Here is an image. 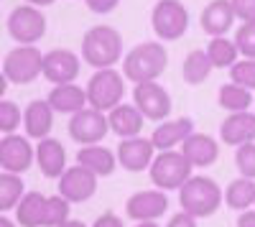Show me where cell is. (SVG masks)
I'll list each match as a JSON object with an SVG mask.
<instances>
[{"mask_svg":"<svg viewBox=\"0 0 255 227\" xmlns=\"http://www.w3.org/2000/svg\"><path fill=\"white\" fill-rule=\"evenodd\" d=\"M166 67H168V51L163 49L161 41H143V44L133 46L123 59V74L133 85L158 82Z\"/></svg>","mask_w":255,"mask_h":227,"instance_id":"cell-1","label":"cell"},{"mask_svg":"<svg viewBox=\"0 0 255 227\" xmlns=\"http://www.w3.org/2000/svg\"><path fill=\"white\" fill-rule=\"evenodd\" d=\"M82 59L95 69H113L123 59V36L113 26H92L82 36Z\"/></svg>","mask_w":255,"mask_h":227,"instance_id":"cell-2","label":"cell"},{"mask_svg":"<svg viewBox=\"0 0 255 227\" xmlns=\"http://www.w3.org/2000/svg\"><path fill=\"white\" fill-rule=\"evenodd\" d=\"M225 202V194L220 184L209 176H191L179 189V204L181 210L194 217H212Z\"/></svg>","mask_w":255,"mask_h":227,"instance_id":"cell-3","label":"cell"},{"mask_svg":"<svg viewBox=\"0 0 255 227\" xmlns=\"http://www.w3.org/2000/svg\"><path fill=\"white\" fill-rule=\"evenodd\" d=\"M148 171H151V181H153L156 189L179 192L184 184L191 179L194 166H191L189 158L181 151H161Z\"/></svg>","mask_w":255,"mask_h":227,"instance_id":"cell-4","label":"cell"},{"mask_svg":"<svg viewBox=\"0 0 255 227\" xmlns=\"http://www.w3.org/2000/svg\"><path fill=\"white\" fill-rule=\"evenodd\" d=\"M123 95H125V74L118 72L115 67L97 69L87 82V100H90V108L95 110L110 113L123 102Z\"/></svg>","mask_w":255,"mask_h":227,"instance_id":"cell-5","label":"cell"},{"mask_svg":"<svg viewBox=\"0 0 255 227\" xmlns=\"http://www.w3.org/2000/svg\"><path fill=\"white\" fill-rule=\"evenodd\" d=\"M44 74V54L36 46H15L3 59V79L8 85H31Z\"/></svg>","mask_w":255,"mask_h":227,"instance_id":"cell-6","label":"cell"},{"mask_svg":"<svg viewBox=\"0 0 255 227\" xmlns=\"http://www.w3.org/2000/svg\"><path fill=\"white\" fill-rule=\"evenodd\" d=\"M5 26L18 46H36L46 33V15L33 5H15Z\"/></svg>","mask_w":255,"mask_h":227,"instance_id":"cell-7","label":"cell"},{"mask_svg":"<svg viewBox=\"0 0 255 227\" xmlns=\"http://www.w3.org/2000/svg\"><path fill=\"white\" fill-rule=\"evenodd\" d=\"M151 28L161 41H176L189 28V10L181 0H158L151 13Z\"/></svg>","mask_w":255,"mask_h":227,"instance_id":"cell-8","label":"cell"},{"mask_svg":"<svg viewBox=\"0 0 255 227\" xmlns=\"http://www.w3.org/2000/svg\"><path fill=\"white\" fill-rule=\"evenodd\" d=\"M108 133H110V120H108V113L102 110L84 108L69 117V135L79 146H97Z\"/></svg>","mask_w":255,"mask_h":227,"instance_id":"cell-9","label":"cell"},{"mask_svg":"<svg viewBox=\"0 0 255 227\" xmlns=\"http://www.w3.org/2000/svg\"><path fill=\"white\" fill-rule=\"evenodd\" d=\"M133 105L145 115V120L163 122L171 115V95L158 82H140L133 87Z\"/></svg>","mask_w":255,"mask_h":227,"instance_id":"cell-10","label":"cell"},{"mask_svg":"<svg viewBox=\"0 0 255 227\" xmlns=\"http://www.w3.org/2000/svg\"><path fill=\"white\" fill-rule=\"evenodd\" d=\"M36 161V148L28 135H3L0 140V169L5 174H23Z\"/></svg>","mask_w":255,"mask_h":227,"instance_id":"cell-11","label":"cell"},{"mask_svg":"<svg viewBox=\"0 0 255 227\" xmlns=\"http://www.w3.org/2000/svg\"><path fill=\"white\" fill-rule=\"evenodd\" d=\"M97 174H92L90 169H84L82 163H77V166H69L67 171L61 174L59 179V194L72 202V204H82L95 197L97 192Z\"/></svg>","mask_w":255,"mask_h":227,"instance_id":"cell-12","label":"cell"},{"mask_svg":"<svg viewBox=\"0 0 255 227\" xmlns=\"http://www.w3.org/2000/svg\"><path fill=\"white\" fill-rule=\"evenodd\" d=\"M156 146H153V140L151 138H123L120 140V146H118V163L125 169V171H145V169H151V163L156 161Z\"/></svg>","mask_w":255,"mask_h":227,"instance_id":"cell-13","label":"cell"},{"mask_svg":"<svg viewBox=\"0 0 255 227\" xmlns=\"http://www.w3.org/2000/svg\"><path fill=\"white\" fill-rule=\"evenodd\" d=\"M82 61L69 49H51L44 54V77L51 85H72L79 77Z\"/></svg>","mask_w":255,"mask_h":227,"instance_id":"cell-14","label":"cell"},{"mask_svg":"<svg viewBox=\"0 0 255 227\" xmlns=\"http://www.w3.org/2000/svg\"><path fill=\"white\" fill-rule=\"evenodd\" d=\"M168 210V197L163 189H143L135 192L125 204V212L135 222H148V220H158Z\"/></svg>","mask_w":255,"mask_h":227,"instance_id":"cell-15","label":"cell"},{"mask_svg":"<svg viewBox=\"0 0 255 227\" xmlns=\"http://www.w3.org/2000/svg\"><path fill=\"white\" fill-rule=\"evenodd\" d=\"M194 133V120L191 117H174V120H163L156 125L151 140L156 151H176L179 146H184V140Z\"/></svg>","mask_w":255,"mask_h":227,"instance_id":"cell-16","label":"cell"},{"mask_svg":"<svg viewBox=\"0 0 255 227\" xmlns=\"http://www.w3.org/2000/svg\"><path fill=\"white\" fill-rule=\"evenodd\" d=\"M235 18L238 15H235V8H232V0H209L202 10L199 23L209 38H215V36H225L235 23Z\"/></svg>","mask_w":255,"mask_h":227,"instance_id":"cell-17","label":"cell"},{"mask_svg":"<svg viewBox=\"0 0 255 227\" xmlns=\"http://www.w3.org/2000/svg\"><path fill=\"white\" fill-rule=\"evenodd\" d=\"M220 135L227 146H245V143H255V115L250 110L245 113H230L222 125H220Z\"/></svg>","mask_w":255,"mask_h":227,"instance_id":"cell-18","label":"cell"},{"mask_svg":"<svg viewBox=\"0 0 255 227\" xmlns=\"http://www.w3.org/2000/svg\"><path fill=\"white\" fill-rule=\"evenodd\" d=\"M54 108L49 105V100H33L28 102V108L23 110V128L28 138L44 140L54 130Z\"/></svg>","mask_w":255,"mask_h":227,"instance_id":"cell-19","label":"cell"},{"mask_svg":"<svg viewBox=\"0 0 255 227\" xmlns=\"http://www.w3.org/2000/svg\"><path fill=\"white\" fill-rule=\"evenodd\" d=\"M181 153L189 158V163H191L194 169H209L212 163L220 158V143L212 138V135L191 133V135L184 140Z\"/></svg>","mask_w":255,"mask_h":227,"instance_id":"cell-20","label":"cell"},{"mask_svg":"<svg viewBox=\"0 0 255 227\" xmlns=\"http://www.w3.org/2000/svg\"><path fill=\"white\" fill-rule=\"evenodd\" d=\"M36 163L44 176L49 179H61V174L67 171V151H64V146L56 140V138H44L38 140L36 146Z\"/></svg>","mask_w":255,"mask_h":227,"instance_id":"cell-21","label":"cell"},{"mask_svg":"<svg viewBox=\"0 0 255 227\" xmlns=\"http://www.w3.org/2000/svg\"><path fill=\"white\" fill-rule=\"evenodd\" d=\"M49 105L54 108V113L61 115H74L84 108H90V100H87V87H79V85H54L49 92Z\"/></svg>","mask_w":255,"mask_h":227,"instance_id":"cell-22","label":"cell"},{"mask_svg":"<svg viewBox=\"0 0 255 227\" xmlns=\"http://www.w3.org/2000/svg\"><path fill=\"white\" fill-rule=\"evenodd\" d=\"M108 120H110V130H113L115 135H120V140H123V138H135V135H140L145 115H143L135 105L120 102L118 108H113V110L108 113Z\"/></svg>","mask_w":255,"mask_h":227,"instance_id":"cell-23","label":"cell"},{"mask_svg":"<svg viewBox=\"0 0 255 227\" xmlns=\"http://www.w3.org/2000/svg\"><path fill=\"white\" fill-rule=\"evenodd\" d=\"M77 163H82L84 169H90L92 174L105 179L118 169V153L105 148L102 143H97V146H82L77 153Z\"/></svg>","mask_w":255,"mask_h":227,"instance_id":"cell-24","label":"cell"},{"mask_svg":"<svg viewBox=\"0 0 255 227\" xmlns=\"http://www.w3.org/2000/svg\"><path fill=\"white\" fill-rule=\"evenodd\" d=\"M46 194L28 192L20 204L15 207V222L20 227H44V215H46Z\"/></svg>","mask_w":255,"mask_h":227,"instance_id":"cell-25","label":"cell"},{"mask_svg":"<svg viewBox=\"0 0 255 227\" xmlns=\"http://www.w3.org/2000/svg\"><path fill=\"white\" fill-rule=\"evenodd\" d=\"M209 54V61L215 64V69H232L243 59L240 49L235 44V38H227V36H215L209 38V44L204 49Z\"/></svg>","mask_w":255,"mask_h":227,"instance_id":"cell-26","label":"cell"},{"mask_svg":"<svg viewBox=\"0 0 255 227\" xmlns=\"http://www.w3.org/2000/svg\"><path fill=\"white\" fill-rule=\"evenodd\" d=\"M212 69H215V64L209 61V54L202 51V49H194V51H189L186 59H184V64H181V77H184L186 85L197 87V85H202V82L209 79Z\"/></svg>","mask_w":255,"mask_h":227,"instance_id":"cell-27","label":"cell"},{"mask_svg":"<svg viewBox=\"0 0 255 227\" xmlns=\"http://www.w3.org/2000/svg\"><path fill=\"white\" fill-rule=\"evenodd\" d=\"M225 204L230 210H238V212H245L255 204V179H235L230 181V187L225 189Z\"/></svg>","mask_w":255,"mask_h":227,"instance_id":"cell-28","label":"cell"},{"mask_svg":"<svg viewBox=\"0 0 255 227\" xmlns=\"http://www.w3.org/2000/svg\"><path fill=\"white\" fill-rule=\"evenodd\" d=\"M217 102L227 113H245L253 105V92L235 85V82H227V85H222L220 92H217Z\"/></svg>","mask_w":255,"mask_h":227,"instance_id":"cell-29","label":"cell"},{"mask_svg":"<svg viewBox=\"0 0 255 227\" xmlns=\"http://www.w3.org/2000/svg\"><path fill=\"white\" fill-rule=\"evenodd\" d=\"M26 197V187L20 174H0V212L8 215L10 210H15L20 199Z\"/></svg>","mask_w":255,"mask_h":227,"instance_id":"cell-30","label":"cell"},{"mask_svg":"<svg viewBox=\"0 0 255 227\" xmlns=\"http://www.w3.org/2000/svg\"><path fill=\"white\" fill-rule=\"evenodd\" d=\"M69 207L72 202H67L61 194L46 199V215H44V227H59L61 222L69 220Z\"/></svg>","mask_w":255,"mask_h":227,"instance_id":"cell-31","label":"cell"},{"mask_svg":"<svg viewBox=\"0 0 255 227\" xmlns=\"http://www.w3.org/2000/svg\"><path fill=\"white\" fill-rule=\"evenodd\" d=\"M23 120V113L15 105L13 100H0V133L3 135H13Z\"/></svg>","mask_w":255,"mask_h":227,"instance_id":"cell-32","label":"cell"},{"mask_svg":"<svg viewBox=\"0 0 255 227\" xmlns=\"http://www.w3.org/2000/svg\"><path fill=\"white\" fill-rule=\"evenodd\" d=\"M230 82H235V85L255 92V59H240L235 67L230 69Z\"/></svg>","mask_w":255,"mask_h":227,"instance_id":"cell-33","label":"cell"},{"mask_svg":"<svg viewBox=\"0 0 255 227\" xmlns=\"http://www.w3.org/2000/svg\"><path fill=\"white\" fill-rule=\"evenodd\" d=\"M235 166L240 176L255 179V143H245V146L235 148Z\"/></svg>","mask_w":255,"mask_h":227,"instance_id":"cell-34","label":"cell"},{"mask_svg":"<svg viewBox=\"0 0 255 227\" xmlns=\"http://www.w3.org/2000/svg\"><path fill=\"white\" fill-rule=\"evenodd\" d=\"M235 44L240 49V56L255 59V23H243L235 31Z\"/></svg>","mask_w":255,"mask_h":227,"instance_id":"cell-35","label":"cell"},{"mask_svg":"<svg viewBox=\"0 0 255 227\" xmlns=\"http://www.w3.org/2000/svg\"><path fill=\"white\" fill-rule=\"evenodd\" d=\"M232 8L243 23H255V0H232Z\"/></svg>","mask_w":255,"mask_h":227,"instance_id":"cell-36","label":"cell"},{"mask_svg":"<svg viewBox=\"0 0 255 227\" xmlns=\"http://www.w3.org/2000/svg\"><path fill=\"white\" fill-rule=\"evenodd\" d=\"M87 3V8L92 10V13H113L118 5H120V0H84Z\"/></svg>","mask_w":255,"mask_h":227,"instance_id":"cell-37","label":"cell"},{"mask_svg":"<svg viewBox=\"0 0 255 227\" xmlns=\"http://www.w3.org/2000/svg\"><path fill=\"white\" fill-rule=\"evenodd\" d=\"M166 227H197V217L181 210L179 215H174L171 220H168V225H166Z\"/></svg>","mask_w":255,"mask_h":227,"instance_id":"cell-38","label":"cell"},{"mask_svg":"<svg viewBox=\"0 0 255 227\" xmlns=\"http://www.w3.org/2000/svg\"><path fill=\"white\" fill-rule=\"evenodd\" d=\"M92 227H125V225H123V220H120L115 212H105L102 217H97V220H95V225H92Z\"/></svg>","mask_w":255,"mask_h":227,"instance_id":"cell-39","label":"cell"},{"mask_svg":"<svg viewBox=\"0 0 255 227\" xmlns=\"http://www.w3.org/2000/svg\"><path fill=\"white\" fill-rule=\"evenodd\" d=\"M238 227H255V210H245L238 217Z\"/></svg>","mask_w":255,"mask_h":227,"instance_id":"cell-40","label":"cell"},{"mask_svg":"<svg viewBox=\"0 0 255 227\" xmlns=\"http://www.w3.org/2000/svg\"><path fill=\"white\" fill-rule=\"evenodd\" d=\"M54 3H56V0H26V5H33V8H41V10L54 5Z\"/></svg>","mask_w":255,"mask_h":227,"instance_id":"cell-41","label":"cell"},{"mask_svg":"<svg viewBox=\"0 0 255 227\" xmlns=\"http://www.w3.org/2000/svg\"><path fill=\"white\" fill-rule=\"evenodd\" d=\"M59 227H87V225L79 222V220H67V222H61Z\"/></svg>","mask_w":255,"mask_h":227,"instance_id":"cell-42","label":"cell"},{"mask_svg":"<svg viewBox=\"0 0 255 227\" xmlns=\"http://www.w3.org/2000/svg\"><path fill=\"white\" fill-rule=\"evenodd\" d=\"M0 227H18V222L10 217H0Z\"/></svg>","mask_w":255,"mask_h":227,"instance_id":"cell-43","label":"cell"},{"mask_svg":"<svg viewBox=\"0 0 255 227\" xmlns=\"http://www.w3.org/2000/svg\"><path fill=\"white\" fill-rule=\"evenodd\" d=\"M135 227H158L156 220H148V222H135Z\"/></svg>","mask_w":255,"mask_h":227,"instance_id":"cell-44","label":"cell"}]
</instances>
